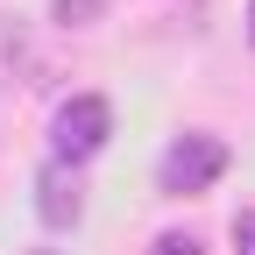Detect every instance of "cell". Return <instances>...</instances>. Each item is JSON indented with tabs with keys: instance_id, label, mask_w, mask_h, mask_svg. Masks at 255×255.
Listing matches in <instances>:
<instances>
[{
	"instance_id": "7",
	"label": "cell",
	"mask_w": 255,
	"mask_h": 255,
	"mask_svg": "<svg viewBox=\"0 0 255 255\" xmlns=\"http://www.w3.org/2000/svg\"><path fill=\"white\" fill-rule=\"evenodd\" d=\"M248 36H255V0H248Z\"/></svg>"
},
{
	"instance_id": "6",
	"label": "cell",
	"mask_w": 255,
	"mask_h": 255,
	"mask_svg": "<svg viewBox=\"0 0 255 255\" xmlns=\"http://www.w3.org/2000/svg\"><path fill=\"white\" fill-rule=\"evenodd\" d=\"M149 255H199V241H191V234H156Z\"/></svg>"
},
{
	"instance_id": "8",
	"label": "cell",
	"mask_w": 255,
	"mask_h": 255,
	"mask_svg": "<svg viewBox=\"0 0 255 255\" xmlns=\"http://www.w3.org/2000/svg\"><path fill=\"white\" fill-rule=\"evenodd\" d=\"M36 255H50V248H36Z\"/></svg>"
},
{
	"instance_id": "2",
	"label": "cell",
	"mask_w": 255,
	"mask_h": 255,
	"mask_svg": "<svg viewBox=\"0 0 255 255\" xmlns=\"http://www.w3.org/2000/svg\"><path fill=\"white\" fill-rule=\"evenodd\" d=\"M220 170H227V142L220 135H177L163 149V163H156V184H163L170 199H191V191H206Z\"/></svg>"
},
{
	"instance_id": "3",
	"label": "cell",
	"mask_w": 255,
	"mask_h": 255,
	"mask_svg": "<svg viewBox=\"0 0 255 255\" xmlns=\"http://www.w3.org/2000/svg\"><path fill=\"white\" fill-rule=\"evenodd\" d=\"M36 213H43L50 234L78 227V213H85V184H78L71 163H43V177H36Z\"/></svg>"
},
{
	"instance_id": "5",
	"label": "cell",
	"mask_w": 255,
	"mask_h": 255,
	"mask_svg": "<svg viewBox=\"0 0 255 255\" xmlns=\"http://www.w3.org/2000/svg\"><path fill=\"white\" fill-rule=\"evenodd\" d=\"M234 255H255V206L234 213Z\"/></svg>"
},
{
	"instance_id": "1",
	"label": "cell",
	"mask_w": 255,
	"mask_h": 255,
	"mask_svg": "<svg viewBox=\"0 0 255 255\" xmlns=\"http://www.w3.org/2000/svg\"><path fill=\"white\" fill-rule=\"evenodd\" d=\"M114 135V107L100 100V92H78V100H64L57 121H50V149H57V163H85V156H100Z\"/></svg>"
},
{
	"instance_id": "4",
	"label": "cell",
	"mask_w": 255,
	"mask_h": 255,
	"mask_svg": "<svg viewBox=\"0 0 255 255\" xmlns=\"http://www.w3.org/2000/svg\"><path fill=\"white\" fill-rule=\"evenodd\" d=\"M100 7H107V0H57V7H50V14H57L64 28H85V21H92V14H100Z\"/></svg>"
}]
</instances>
